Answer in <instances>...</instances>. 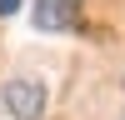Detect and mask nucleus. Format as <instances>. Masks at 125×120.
<instances>
[{"label": "nucleus", "mask_w": 125, "mask_h": 120, "mask_svg": "<svg viewBox=\"0 0 125 120\" xmlns=\"http://www.w3.org/2000/svg\"><path fill=\"white\" fill-rule=\"evenodd\" d=\"M0 105H5L15 120H40V115H45V85H40V80L15 75V80L0 85Z\"/></svg>", "instance_id": "nucleus-1"}, {"label": "nucleus", "mask_w": 125, "mask_h": 120, "mask_svg": "<svg viewBox=\"0 0 125 120\" xmlns=\"http://www.w3.org/2000/svg\"><path fill=\"white\" fill-rule=\"evenodd\" d=\"M75 20H80V0H35L30 5V25L45 30V35L75 30Z\"/></svg>", "instance_id": "nucleus-2"}, {"label": "nucleus", "mask_w": 125, "mask_h": 120, "mask_svg": "<svg viewBox=\"0 0 125 120\" xmlns=\"http://www.w3.org/2000/svg\"><path fill=\"white\" fill-rule=\"evenodd\" d=\"M20 10V0H0V15H15Z\"/></svg>", "instance_id": "nucleus-3"}]
</instances>
